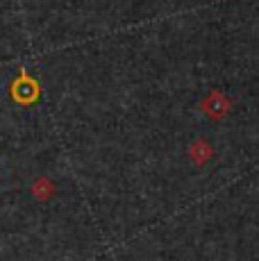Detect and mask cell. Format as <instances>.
Instances as JSON below:
<instances>
[{
  "label": "cell",
  "instance_id": "6da1fadb",
  "mask_svg": "<svg viewBox=\"0 0 259 261\" xmlns=\"http://www.w3.org/2000/svg\"><path fill=\"white\" fill-rule=\"evenodd\" d=\"M202 109L214 118H223L227 112H230V100L225 98L221 91H212L202 102Z\"/></svg>",
  "mask_w": 259,
  "mask_h": 261
},
{
  "label": "cell",
  "instance_id": "7a4b0ae2",
  "mask_svg": "<svg viewBox=\"0 0 259 261\" xmlns=\"http://www.w3.org/2000/svg\"><path fill=\"white\" fill-rule=\"evenodd\" d=\"M39 95V87L34 80H30L28 75H21V80L18 82H14V98L21 100V102H32V100H37Z\"/></svg>",
  "mask_w": 259,
  "mask_h": 261
},
{
  "label": "cell",
  "instance_id": "3957f363",
  "mask_svg": "<svg viewBox=\"0 0 259 261\" xmlns=\"http://www.w3.org/2000/svg\"><path fill=\"white\" fill-rule=\"evenodd\" d=\"M191 154L198 159V164L205 162V159L209 157V145H207L205 141H196V145L191 148Z\"/></svg>",
  "mask_w": 259,
  "mask_h": 261
},
{
  "label": "cell",
  "instance_id": "277c9868",
  "mask_svg": "<svg viewBox=\"0 0 259 261\" xmlns=\"http://www.w3.org/2000/svg\"><path fill=\"white\" fill-rule=\"evenodd\" d=\"M50 191H53V189H50V184H48L46 179H41L39 184H34V187H32V193L39 195V200H46L48 195H50Z\"/></svg>",
  "mask_w": 259,
  "mask_h": 261
}]
</instances>
